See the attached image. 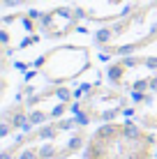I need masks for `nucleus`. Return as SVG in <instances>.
I'll return each instance as SVG.
<instances>
[{
	"label": "nucleus",
	"mask_w": 157,
	"mask_h": 159,
	"mask_svg": "<svg viewBox=\"0 0 157 159\" xmlns=\"http://www.w3.org/2000/svg\"><path fill=\"white\" fill-rule=\"evenodd\" d=\"M155 136L145 134L132 122H109L90 136L85 159H150Z\"/></svg>",
	"instance_id": "f257e3e1"
},
{
	"label": "nucleus",
	"mask_w": 157,
	"mask_h": 159,
	"mask_svg": "<svg viewBox=\"0 0 157 159\" xmlns=\"http://www.w3.org/2000/svg\"><path fill=\"white\" fill-rule=\"evenodd\" d=\"M37 69H42V74L48 81H65L79 76L88 67V48L79 46H62L58 51L46 53L44 58H39L35 62Z\"/></svg>",
	"instance_id": "f03ea898"
}]
</instances>
